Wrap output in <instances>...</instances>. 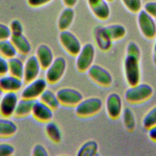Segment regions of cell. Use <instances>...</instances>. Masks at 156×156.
Segmentation results:
<instances>
[{
    "mask_svg": "<svg viewBox=\"0 0 156 156\" xmlns=\"http://www.w3.org/2000/svg\"><path fill=\"white\" fill-rule=\"evenodd\" d=\"M31 115L36 120L46 123L51 121L54 116L53 109L39 99L35 101Z\"/></svg>",
    "mask_w": 156,
    "mask_h": 156,
    "instance_id": "14",
    "label": "cell"
},
{
    "mask_svg": "<svg viewBox=\"0 0 156 156\" xmlns=\"http://www.w3.org/2000/svg\"><path fill=\"white\" fill-rule=\"evenodd\" d=\"M142 125L145 129L156 125V105L151 108L144 116L142 120Z\"/></svg>",
    "mask_w": 156,
    "mask_h": 156,
    "instance_id": "30",
    "label": "cell"
},
{
    "mask_svg": "<svg viewBox=\"0 0 156 156\" xmlns=\"http://www.w3.org/2000/svg\"><path fill=\"white\" fill-rule=\"evenodd\" d=\"M103 107L102 99L98 97L83 99L75 106L76 114L81 118L92 116L98 113Z\"/></svg>",
    "mask_w": 156,
    "mask_h": 156,
    "instance_id": "3",
    "label": "cell"
},
{
    "mask_svg": "<svg viewBox=\"0 0 156 156\" xmlns=\"http://www.w3.org/2000/svg\"><path fill=\"white\" fill-rule=\"evenodd\" d=\"M42 68L35 55L29 56L24 62V74L23 79L28 83L38 77Z\"/></svg>",
    "mask_w": 156,
    "mask_h": 156,
    "instance_id": "13",
    "label": "cell"
},
{
    "mask_svg": "<svg viewBox=\"0 0 156 156\" xmlns=\"http://www.w3.org/2000/svg\"><path fill=\"white\" fill-rule=\"evenodd\" d=\"M124 7L130 12L138 13L143 7L141 0H121Z\"/></svg>",
    "mask_w": 156,
    "mask_h": 156,
    "instance_id": "31",
    "label": "cell"
},
{
    "mask_svg": "<svg viewBox=\"0 0 156 156\" xmlns=\"http://www.w3.org/2000/svg\"><path fill=\"white\" fill-rule=\"evenodd\" d=\"M137 24L141 34L147 39H153L156 37V21L144 9L137 13Z\"/></svg>",
    "mask_w": 156,
    "mask_h": 156,
    "instance_id": "6",
    "label": "cell"
},
{
    "mask_svg": "<svg viewBox=\"0 0 156 156\" xmlns=\"http://www.w3.org/2000/svg\"><path fill=\"white\" fill-rule=\"evenodd\" d=\"M147 134L149 138L153 141L156 142V125L147 129Z\"/></svg>",
    "mask_w": 156,
    "mask_h": 156,
    "instance_id": "40",
    "label": "cell"
},
{
    "mask_svg": "<svg viewBox=\"0 0 156 156\" xmlns=\"http://www.w3.org/2000/svg\"><path fill=\"white\" fill-rule=\"evenodd\" d=\"M9 28L12 34H23V26L21 22L15 19L12 20L9 25Z\"/></svg>",
    "mask_w": 156,
    "mask_h": 156,
    "instance_id": "34",
    "label": "cell"
},
{
    "mask_svg": "<svg viewBox=\"0 0 156 156\" xmlns=\"http://www.w3.org/2000/svg\"><path fill=\"white\" fill-rule=\"evenodd\" d=\"M140 60V58L127 54L124 57L123 63L124 76L127 84L130 87L135 85L140 82L141 69Z\"/></svg>",
    "mask_w": 156,
    "mask_h": 156,
    "instance_id": "2",
    "label": "cell"
},
{
    "mask_svg": "<svg viewBox=\"0 0 156 156\" xmlns=\"http://www.w3.org/2000/svg\"><path fill=\"white\" fill-rule=\"evenodd\" d=\"M8 73V59L0 55V76Z\"/></svg>",
    "mask_w": 156,
    "mask_h": 156,
    "instance_id": "38",
    "label": "cell"
},
{
    "mask_svg": "<svg viewBox=\"0 0 156 156\" xmlns=\"http://www.w3.org/2000/svg\"><path fill=\"white\" fill-rule=\"evenodd\" d=\"M58 40L64 50L72 56H76L82 46L79 38L68 30H61Z\"/></svg>",
    "mask_w": 156,
    "mask_h": 156,
    "instance_id": "8",
    "label": "cell"
},
{
    "mask_svg": "<svg viewBox=\"0 0 156 156\" xmlns=\"http://www.w3.org/2000/svg\"><path fill=\"white\" fill-rule=\"evenodd\" d=\"M32 155L34 156H48L49 153L47 149L43 144H37L32 148Z\"/></svg>",
    "mask_w": 156,
    "mask_h": 156,
    "instance_id": "35",
    "label": "cell"
},
{
    "mask_svg": "<svg viewBox=\"0 0 156 156\" xmlns=\"http://www.w3.org/2000/svg\"><path fill=\"white\" fill-rule=\"evenodd\" d=\"M39 99L51 107L53 110L57 108L60 104L57 93L50 89L46 88L40 96Z\"/></svg>",
    "mask_w": 156,
    "mask_h": 156,
    "instance_id": "27",
    "label": "cell"
},
{
    "mask_svg": "<svg viewBox=\"0 0 156 156\" xmlns=\"http://www.w3.org/2000/svg\"><path fill=\"white\" fill-rule=\"evenodd\" d=\"M108 2H113L114 0H106Z\"/></svg>",
    "mask_w": 156,
    "mask_h": 156,
    "instance_id": "45",
    "label": "cell"
},
{
    "mask_svg": "<svg viewBox=\"0 0 156 156\" xmlns=\"http://www.w3.org/2000/svg\"><path fill=\"white\" fill-rule=\"evenodd\" d=\"M16 124L9 118H0V138H9L13 136L17 132Z\"/></svg>",
    "mask_w": 156,
    "mask_h": 156,
    "instance_id": "21",
    "label": "cell"
},
{
    "mask_svg": "<svg viewBox=\"0 0 156 156\" xmlns=\"http://www.w3.org/2000/svg\"><path fill=\"white\" fill-rule=\"evenodd\" d=\"M24 62L17 56L8 59V73L23 79Z\"/></svg>",
    "mask_w": 156,
    "mask_h": 156,
    "instance_id": "23",
    "label": "cell"
},
{
    "mask_svg": "<svg viewBox=\"0 0 156 156\" xmlns=\"http://www.w3.org/2000/svg\"><path fill=\"white\" fill-rule=\"evenodd\" d=\"M105 27L108 35L113 41L123 38L127 33L126 27L121 24H111Z\"/></svg>",
    "mask_w": 156,
    "mask_h": 156,
    "instance_id": "26",
    "label": "cell"
},
{
    "mask_svg": "<svg viewBox=\"0 0 156 156\" xmlns=\"http://www.w3.org/2000/svg\"><path fill=\"white\" fill-rule=\"evenodd\" d=\"M35 100L21 98L19 99L15 112V115L18 118L26 117L32 113Z\"/></svg>",
    "mask_w": 156,
    "mask_h": 156,
    "instance_id": "22",
    "label": "cell"
},
{
    "mask_svg": "<svg viewBox=\"0 0 156 156\" xmlns=\"http://www.w3.org/2000/svg\"><path fill=\"white\" fill-rule=\"evenodd\" d=\"M10 39L14 44L18 54L26 56L30 53L32 50L31 44L23 34H12Z\"/></svg>",
    "mask_w": 156,
    "mask_h": 156,
    "instance_id": "19",
    "label": "cell"
},
{
    "mask_svg": "<svg viewBox=\"0 0 156 156\" xmlns=\"http://www.w3.org/2000/svg\"><path fill=\"white\" fill-rule=\"evenodd\" d=\"M75 16V13L72 7H66L60 13L58 20L57 27L61 30H68L72 25Z\"/></svg>",
    "mask_w": 156,
    "mask_h": 156,
    "instance_id": "20",
    "label": "cell"
},
{
    "mask_svg": "<svg viewBox=\"0 0 156 156\" xmlns=\"http://www.w3.org/2000/svg\"><path fill=\"white\" fill-rule=\"evenodd\" d=\"M154 93L152 87L147 83L130 86L124 93L125 99L130 104H139L150 99Z\"/></svg>",
    "mask_w": 156,
    "mask_h": 156,
    "instance_id": "1",
    "label": "cell"
},
{
    "mask_svg": "<svg viewBox=\"0 0 156 156\" xmlns=\"http://www.w3.org/2000/svg\"><path fill=\"white\" fill-rule=\"evenodd\" d=\"M12 35L9 26L0 23V41L10 39Z\"/></svg>",
    "mask_w": 156,
    "mask_h": 156,
    "instance_id": "37",
    "label": "cell"
},
{
    "mask_svg": "<svg viewBox=\"0 0 156 156\" xmlns=\"http://www.w3.org/2000/svg\"><path fill=\"white\" fill-rule=\"evenodd\" d=\"M87 72L89 77L101 86L108 87L113 82V77L111 73L99 65L93 64Z\"/></svg>",
    "mask_w": 156,
    "mask_h": 156,
    "instance_id": "10",
    "label": "cell"
},
{
    "mask_svg": "<svg viewBox=\"0 0 156 156\" xmlns=\"http://www.w3.org/2000/svg\"><path fill=\"white\" fill-rule=\"evenodd\" d=\"M153 62L155 63V65H156V54H154L153 55Z\"/></svg>",
    "mask_w": 156,
    "mask_h": 156,
    "instance_id": "43",
    "label": "cell"
},
{
    "mask_svg": "<svg viewBox=\"0 0 156 156\" xmlns=\"http://www.w3.org/2000/svg\"><path fill=\"white\" fill-rule=\"evenodd\" d=\"M19 99L16 92H4L0 99V115L7 118L14 116Z\"/></svg>",
    "mask_w": 156,
    "mask_h": 156,
    "instance_id": "9",
    "label": "cell"
},
{
    "mask_svg": "<svg viewBox=\"0 0 156 156\" xmlns=\"http://www.w3.org/2000/svg\"><path fill=\"white\" fill-rule=\"evenodd\" d=\"M18 51L10 39L0 41V55L7 59L16 57Z\"/></svg>",
    "mask_w": 156,
    "mask_h": 156,
    "instance_id": "28",
    "label": "cell"
},
{
    "mask_svg": "<svg viewBox=\"0 0 156 156\" xmlns=\"http://www.w3.org/2000/svg\"><path fill=\"white\" fill-rule=\"evenodd\" d=\"M99 145L95 140H90L83 143L77 150V156H94L97 155Z\"/></svg>",
    "mask_w": 156,
    "mask_h": 156,
    "instance_id": "24",
    "label": "cell"
},
{
    "mask_svg": "<svg viewBox=\"0 0 156 156\" xmlns=\"http://www.w3.org/2000/svg\"><path fill=\"white\" fill-rule=\"evenodd\" d=\"M143 9L156 20V1H148L143 6Z\"/></svg>",
    "mask_w": 156,
    "mask_h": 156,
    "instance_id": "36",
    "label": "cell"
},
{
    "mask_svg": "<svg viewBox=\"0 0 156 156\" xmlns=\"http://www.w3.org/2000/svg\"><path fill=\"white\" fill-rule=\"evenodd\" d=\"M14 146L8 143H0V156H10L15 152Z\"/></svg>",
    "mask_w": 156,
    "mask_h": 156,
    "instance_id": "33",
    "label": "cell"
},
{
    "mask_svg": "<svg viewBox=\"0 0 156 156\" xmlns=\"http://www.w3.org/2000/svg\"><path fill=\"white\" fill-rule=\"evenodd\" d=\"M153 51H154V54H156V37H155V40L154 43V47H153Z\"/></svg>",
    "mask_w": 156,
    "mask_h": 156,
    "instance_id": "42",
    "label": "cell"
},
{
    "mask_svg": "<svg viewBox=\"0 0 156 156\" xmlns=\"http://www.w3.org/2000/svg\"><path fill=\"white\" fill-rule=\"evenodd\" d=\"M105 107L107 114L111 119H118L124 109L121 96L116 92L110 93L106 98Z\"/></svg>",
    "mask_w": 156,
    "mask_h": 156,
    "instance_id": "11",
    "label": "cell"
},
{
    "mask_svg": "<svg viewBox=\"0 0 156 156\" xmlns=\"http://www.w3.org/2000/svg\"><path fill=\"white\" fill-rule=\"evenodd\" d=\"M126 54L140 58L141 52L138 44L134 41L129 42L126 46Z\"/></svg>",
    "mask_w": 156,
    "mask_h": 156,
    "instance_id": "32",
    "label": "cell"
},
{
    "mask_svg": "<svg viewBox=\"0 0 156 156\" xmlns=\"http://www.w3.org/2000/svg\"><path fill=\"white\" fill-rule=\"evenodd\" d=\"M37 57L42 69H46L54 60V55L51 48L45 44L38 46L35 52Z\"/></svg>",
    "mask_w": 156,
    "mask_h": 156,
    "instance_id": "18",
    "label": "cell"
},
{
    "mask_svg": "<svg viewBox=\"0 0 156 156\" xmlns=\"http://www.w3.org/2000/svg\"><path fill=\"white\" fill-rule=\"evenodd\" d=\"M52 0H27L28 5L32 7H40L51 2Z\"/></svg>",
    "mask_w": 156,
    "mask_h": 156,
    "instance_id": "39",
    "label": "cell"
},
{
    "mask_svg": "<svg viewBox=\"0 0 156 156\" xmlns=\"http://www.w3.org/2000/svg\"><path fill=\"white\" fill-rule=\"evenodd\" d=\"M48 83V82L45 78L37 77L27 83L21 90V98L35 101L38 99L43 91L47 88Z\"/></svg>",
    "mask_w": 156,
    "mask_h": 156,
    "instance_id": "7",
    "label": "cell"
},
{
    "mask_svg": "<svg viewBox=\"0 0 156 156\" xmlns=\"http://www.w3.org/2000/svg\"><path fill=\"white\" fill-rule=\"evenodd\" d=\"M67 66L65 57L58 56L54 58L52 63L46 69L45 79L50 84L58 83L64 76Z\"/></svg>",
    "mask_w": 156,
    "mask_h": 156,
    "instance_id": "5",
    "label": "cell"
},
{
    "mask_svg": "<svg viewBox=\"0 0 156 156\" xmlns=\"http://www.w3.org/2000/svg\"><path fill=\"white\" fill-rule=\"evenodd\" d=\"M45 132L47 136L54 143H58L62 138V131L58 126L54 122L49 121L45 126Z\"/></svg>",
    "mask_w": 156,
    "mask_h": 156,
    "instance_id": "25",
    "label": "cell"
},
{
    "mask_svg": "<svg viewBox=\"0 0 156 156\" xmlns=\"http://www.w3.org/2000/svg\"><path fill=\"white\" fill-rule=\"evenodd\" d=\"M56 93L60 104L65 106L75 107L83 99L82 94L73 88L63 87L58 90Z\"/></svg>",
    "mask_w": 156,
    "mask_h": 156,
    "instance_id": "12",
    "label": "cell"
},
{
    "mask_svg": "<svg viewBox=\"0 0 156 156\" xmlns=\"http://www.w3.org/2000/svg\"><path fill=\"white\" fill-rule=\"evenodd\" d=\"M121 115L126 129L129 131H133L136 127V119L133 110L129 107H125Z\"/></svg>",
    "mask_w": 156,
    "mask_h": 156,
    "instance_id": "29",
    "label": "cell"
},
{
    "mask_svg": "<svg viewBox=\"0 0 156 156\" xmlns=\"http://www.w3.org/2000/svg\"><path fill=\"white\" fill-rule=\"evenodd\" d=\"M63 4L68 7L73 8L77 4V0H62Z\"/></svg>",
    "mask_w": 156,
    "mask_h": 156,
    "instance_id": "41",
    "label": "cell"
},
{
    "mask_svg": "<svg viewBox=\"0 0 156 156\" xmlns=\"http://www.w3.org/2000/svg\"><path fill=\"white\" fill-rule=\"evenodd\" d=\"M23 79L9 73L0 76V86L4 92H18L23 87Z\"/></svg>",
    "mask_w": 156,
    "mask_h": 156,
    "instance_id": "16",
    "label": "cell"
},
{
    "mask_svg": "<svg viewBox=\"0 0 156 156\" xmlns=\"http://www.w3.org/2000/svg\"><path fill=\"white\" fill-rule=\"evenodd\" d=\"M93 37L97 47L101 51H107L110 49L113 40L108 35L105 26H96L93 31Z\"/></svg>",
    "mask_w": 156,
    "mask_h": 156,
    "instance_id": "17",
    "label": "cell"
},
{
    "mask_svg": "<svg viewBox=\"0 0 156 156\" xmlns=\"http://www.w3.org/2000/svg\"><path fill=\"white\" fill-rule=\"evenodd\" d=\"M96 50L94 45L88 43L82 48L76 56V67L80 72H85L93 65Z\"/></svg>",
    "mask_w": 156,
    "mask_h": 156,
    "instance_id": "4",
    "label": "cell"
},
{
    "mask_svg": "<svg viewBox=\"0 0 156 156\" xmlns=\"http://www.w3.org/2000/svg\"><path fill=\"white\" fill-rule=\"evenodd\" d=\"M93 15L100 20H106L110 15V8L106 0H87Z\"/></svg>",
    "mask_w": 156,
    "mask_h": 156,
    "instance_id": "15",
    "label": "cell"
},
{
    "mask_svg": "<svg viewBox=\"0 0 156 156\" xmlns=\"http://www.w3.org/2000/svg\"><path fill=\"white\" fill-rule=\"evenodd\" d=\"M3 93H4V91H2V88H1V87L0 86V98L1 97V96L2 95Z\"/></svg>",
    "mask_w": 156,
    "mask_h": 156,
    "instance_id": "44",
    "label": "cell"
}]
</instances>
